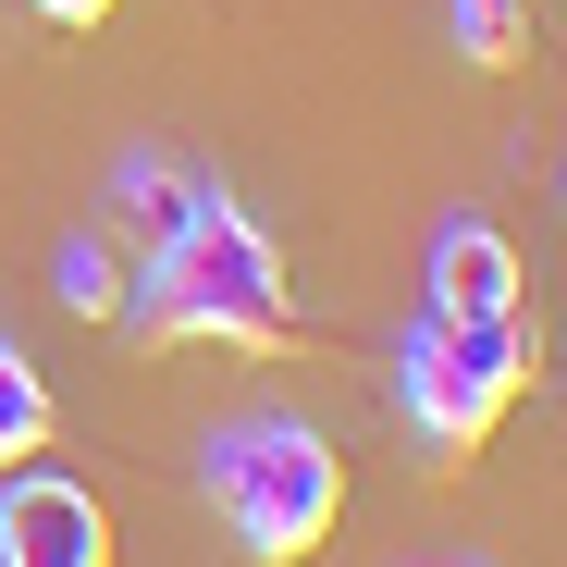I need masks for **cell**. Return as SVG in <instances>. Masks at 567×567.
I'll use <instances>...</instances> for the list:
<instances>
[{"mask_svg":"<svg viewBox=\"0 0 567 567\" xmlns=\"http://www.w3.org/2000/svg\"><path fill=\"white\" fill-rule=\"evenodd\" d=\"M161 346H247V358H271L284 333H297V284H284V259H271V235L223 198H198V223H185L173 247H148V284L124 297Z\"/></svg>","mask_w":567,"mask_h":567,"instance_id":"1","label":"cell"},{"mask_svg":"<svg viewBox=\"0 0 567 567\" xmlns=\"http://www.w3.org/2000/svg\"><path fill=\"white\" fill-rule=\"evenodd\" d=\"M198 482H210V518L259 555V567H297L333 543L346 518V456L309 432V420H223L198 444Z\"/></svg>","mask_w":567,"mask_h":567,"instance_id":"2","label":"cell"},{"mask_svg":"<svg viewBox=\"0 0 567 567\" xmlns=\"http://www.w3.org/2000/svg\"><path fill=\"white\" fill-rule=\"evenodd\" d=\"M518 395H530V321L518 309H482V321L420 309V333L395 346V408L432 456H468Z\"/></svg>","mask_w":567,"mask_h":567,"instance_id":"3","label":"cell"},{"mask_svg":"<svg viewBox=\"0 0 567 567\" xmlns=\"http://www.w3.org/2000/svg\"><path fill=\"white\" fill-rule=\"evenodd\" d=\"M0 567H112V506L62 468H0Z\"/></svg>","mask_w":567,"mask_h":567,"instance_id":"4","label":"cell"},{"mask_svg":"<svg viewBox=\"0 0 567 567\" xmlns=\"http://www.w3.org/2000/svg\"><path fill=\"white\" fill-rule=\"evenodd\" d=\"M432 309H444V321H482V309H518V247H506V223L456 210V223L432 235Z\"/></svg>","mask_w":567,"mask_h":567,"instance_id":"5","label":"cell"},{"mask_svg":"<svg viewBox=\"0 0 567 567\" xmlns=\"http://www.w3.org/2000/svg\"><path fill=\"white\" fill-rule=\"evenodd\" d=\"M198 198H210V173H185L173 148H124V161H112V223H124V247H173L185 223H198Z\"/></svg>","mask_w":567,"mask_h":567,"instance_id":"6","label":"cell"},{"mask_svg":"<svg viewBox=\"0 0 567 567\" xmlns=\"http://www.w3.org/2000/svg\"><path fill=\"white\" fill-rule=\"evenodd\" d=\"M50 284H62V309H74V321H124V297H136V284H124V259H112L100 235H74V247L50 259Z\"/></svg>","mask_w":567,"mask_h":567,"instance_id":"7","label":"cell"},{"mask_svg":"<svg viewBox=\"0 0 567 567\" xmlns=\"http://www.w3.org/2000/svg\"><path fill=\"white\" fill-rule=\"evenodd\" d=\"M50 456V383L0 346V468H38Z\"/></svg>","mask_w":567,"mask_h":567,"instance_id":"8","label":"cell"},{"mask_svg":"<svg viewBox=\"0 0 567 567\" xmlns=\"http://www.w3.org/2000/svg\"><path fill=\"white\" fill-rule=\"evenodd\" d=\"M456 50L468 62H530V0H456Z\"/></svg>","mask_w":567,"mask_h":567,"instance_id":"9","label":"cell"},{"mask_svg":"<svg viewBox=\"0 0 567 567\" xmlns=\"http://www.w3.org/2000/svg\"><path fill=\"white\" fill-rule=\"evenodd\" d=\"M38 25H112V0H25Z\"/></svg>","mask_w":567,"mask_h":567,"instance_id":"10","label":"cell"}]
</instances>
